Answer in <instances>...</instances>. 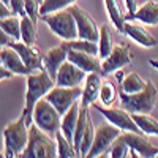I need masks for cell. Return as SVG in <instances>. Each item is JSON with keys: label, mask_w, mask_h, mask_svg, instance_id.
Listing matches in <instances>:
<instances>
[{"label": "cell", "mask_w": 158, "mask_h": 158, "mask_svg": "<svg viewBox=\"0 0 158 158\" xmlns=\"http://www.w3.org/2000/svg\"><path fill=\"white\" fill-rule=\"evenodd\" d=\"M56 85V81L49 76L46 70L35 71L27 76V94H25V106L22 115L25 117V122L30 127L33 122V109L38 100L46 97V94Z\"/></svg>", "instance_id": "1"}, {"label": "cell", "mask_w": 158, "mask_h": 158, "mask_svg": "<svg viewBox=\"0 0 158 158\" xmlns=\"http://www.w3.org/2000/svg\"><path fill=\"white\" fill-rule=\"evenodd\" d=\"M22 158H54L57 156V144L56 138L51 136L35 123L29 127V142L22 153Z\"/></svg>", "instance_id": "2"}, {"label": "cell", "mask_w": 158, "mask_h": 158, "mask_svg": "<svg viewBox=\"0 0 158 158\" xmlns=\"http://www.w3.org/2000/svg\"><path fill=\"white\" fill-rule=\"evenodd\" d=\"M120 97L122 108L127 111L133 112H144V114H150L155 108L156 97H158V90L152 81L146 82V87L142 90L136 92V94H125V92H118Z\"/></svg>", "instance_id": "3"}, {"label": "cell", "mask_w": 158, "mask_h": 158, "mask_svg": "<svg viewBox=\"0 0 158 158\" xmlns=\"http://www.w3.org/2000/svg\"><path fill=\"white\" fill-rule=\"evenodd\" d=\"M29 142V125L25 117L21 115L18 120L11 122L3 130V144L5 156H19Z\"/></svg>", "instance_id": "4"}, {"label": "cell", "mask_w": 158, "mask_h": 158, "mask_svg": "<svg viewBox=\"0 0 158 158\" xmlns=\"http://www.w3.org/2000/svg\"><path fill=\"white\" fill-rule=\"evenodd\" d=\"M40 19L44 21L48 24V27L51 29V32L57 35L60 40H63V41L77 38V25L68 8L52 11V13H48V15H41Z\"/></svg>", "instance_id": "5"}, {"label": "cell", "mask_w": 158, "mask_h": 158, "mask_svg": "<svg viewBox=\"0 0 158 158\" xmlns=\"http://www.w3.org/2000/svg\"><path fill=\"white\" fill-rule=\"evenodd\" d=\"M60 114L59 111L52 106V104L43 97L41 100H38L33 109V122L38 128H41L44 133L54 136L57 131L60 130Z\"/></svg>", "instance_id": "6"}, {"label": "cell", "mask_w": 158, "mask_h": 158, "mask_svg": "<svg viewBox=\"0 0 158 158\" xmlns=\"http://www.w3.org/2000/svg\"><path fill=\"white\" fill-rule=\"evenodd\" d=\"M123 131L112 125L111 122H106V123H101L98 125V128H95V138H94V142H92V147L87 153L89 158H94V156H103L106 155L112 146V142L120 136Z\"/></svg>", "instance_id": "7"}, {"label": "cell", "mask_w": 158, "mask_h": 158, "mask_svg": "<svg viewBox=\"0 0 158 158\" xmlns=\"http://www.w3.org/2000/svg\"><path fill=\"white\" fill-rule=\"evenodd\" d=\"M81 95H82V89L79 85H76V87L54 85L46 94L44 98L59 111L60 115H63L77 100H81Z\"/></svg>", "instance_id": "8"}, {"label": "cell", "mask_w": 158, "mask_h": 158, "mask_svg": "<svg viewBox=\"0 0 158 158\" xmlns=\"http://www.w3.org/2000/svg\"><path fill=\"white\" fill-rule=\"evenodd\" d=\"M92 108H95L108 122L118 127L122 131H133V133H142L136 122L133 120V115L125 108H114V106H100L98 103H94Z\"/></svg>", "instance_id": "9"}, {"label": "cell", "mask_w": 158, "mask_h": 158, "mask_svg": "<svg viewBox=\"0 0 158 158\" xmlns=\"http://www.w3.org/2000/svg\"><path fill=\"white\" fill-rule=\"evenodd\" d=\"M68 10L71 11V15H73L74 21H76V25H77V38L90 40V41H98L100 29H98V25L95 24L94 18H92L84 8H81L76 3L70 5Z\"/></svg>", "instance_id": "10"}, {"label": "cell", "mask_w": 158, "mask_h": 158, "mask_svg": "<svg viewBox=\"0 0 158 158\" xmlns=\"http://www.w3.org/2000/svg\"><path fill=\"white\" fill-rule=\"evenodd\" d=\"M131 63V52L128 44H114L111 54L101 60V74L106 76L115 73L117 70L125 68Z\"/></svg>", "instance_id": "11"}, {"label": "cell", "mask_w": 158, "mask_h": 158, "mask_svg": "<svg viewBox=\"0 0 158 158\" xmlns=\"http://www.w3.org/2000/svg\"><path fill=\"white\" fill-rule=\"evenodd\" d=\"M11 48L18 51V54L24 60V63L33 71H41L43 68V54L35 44H25L22 40H13L10 43Z\"/></svg>", "instance_id": "12"}, {"label": "cell", "mask_w": 158, "mask_h": 158, "mask_svg": "<svg viewBox=\"0 0 158 158\" xmlns=\"http://www.w3.org/2000/svg\"><path fill=\"white\" fill-rule=\"evenodd\" d=\"M120 138L130 146V149H133L138 156L144 158H153L158 155V147H155L153 144L146 138L144 133H133V131H123Z\"/></svg>", "instance_id": "13"}, {"label": "cell", "mask_w": 158, "mask_h": 158, "mask_svg": "<svg viewBox=\"0 0 158 158\" xmlns=\"http://www.w3.org/2000/svg\"><path fill=\"white\" fill-rule=\"evenodd\" d=\"M87 73L84 70H81L79 67L70 60H65L62 63V67L57 71L56 76V85H62V87H76L81 85L82 81H85Z\"/></svg>", "instance_id": "14"}, {"label": "cell", "mask_w": 158, "mask_h": 158, "mask_svg": "<svg viewBox=\"0 0 158 158\" xmlns=\"http://www.w3.org/2000/svg\"><path fill=\"white\" fill-rule=\"evenodd\" d=\"M0 57H2V63L6 70H10L13 74H22V76H29L30 73H35L33 70H30L27 65L24 63V60L21 59V56L18 54V51L15 48L3 46L0 48Z\"/></svg>", "instance_id": "15"}, {"label": "cell", "mask_w": 158, "mask_h": 158, "mask_svg": "<svg viewBox=\"0 0 158 158\" xmlns=\"http://www.w3.org/2000/svg\"><path fill=\"white\" fill-rule=\"evenodd\" d=\"M68 57V49L63 43H60L59 46L51 48L48 52L43 54V68L49 73V76L56 81V76L59 68L62 67V63L67 60Z\"/></svg>", "instance_id": "16"}, {"label": "cell", "mask_w": 158, "mask_h": 158, "mask_svg": "<svg viewBox=\"0 0 158 158\" xmlns=\"http://www.w3.org/2000/svg\"><path fill=\"white\" fill-rule=\"evenodd\" d=\"M67 60L73 62L76 67L84 70L85 73H101V60L98 59L97 54H89L82 51H74L68 49V57Z\"/></svg>", "instance_id": "17"}, {"label": "cell", "mask_w": 158, "mask_h": 158, "mask_svg": "<svg viewBox=\"0 0 158 158\" xmlns=\"http://www.w3.org/2000/svg\"><path fill=\"white\" fill-rule=\"evenodd\" d=\"M103 84V74L101 73H87L85 76V84L82 87V95H81V104L84 106H92L97 103L100 97V89Z\"/></svg>", "instance_id": "18"}, {"label": "cell", "mask_w": 158, "mask_h": 158, "mask_svg": "<svg viewBox=\"0 0 158 158\" xmlns=\"http://www.w3.org/2000/svg\"><path fill=\"white\" fill-rule=\"evenodd\" d=\"M123 33L127 36H130L133 41H136L138 44L144 46V48H155L156 46V40L152 33H149L142 25L136 24V22H131V21H125L123 25Z\"/></svg>", "instance_id": "19"}, {"label": "cell", "mask_w": 158, "mask_h": 158, "mask_svg": "<svg viewBox=\"0 0 158 158\" xmlns=\"http://www.w3.org/2000/svg\"><path fill=\"white\" fill-rule=\"evenodd\" d=\"M125 21H141L147 25L158 24V2L156 0H147L146 3L138 6V10L131 16H125Z\"/></svg>", "instance_id": "20"}, {"label": "cell", "mask_w": 158, "mask_h": 158, "mask_svg": "<svg viewBox=\"0 0 158 158\" xmlns=\"http://www.w3.org/2000/svg\"><path fill=\"white\" fill-rule=\"evenodd\" d=\"M79 111H81V101L77 100L73 106L62 115L60 131L70 142H73V139H74V130H76V123H77V118H79Z\"/></svg>", "instance_id": "21"}, {"label": "cell", "mask_w": 158, "mask_h": 158, "mask_svg": "<svg viewBox=\"0 0 158 158\" xmlns=\"http://www.w3.org/2000/svg\"><path fill=\"white\" fill-rule=\"evenodd\" d=\"M104 8L112 22V25L117 29L118 33H123V25H125V16L120 3L117 0H104Z\"/></svg>", "instance_id": "22"}, {"label": "cell", "mask_w": 158, "mask_h": 158, "mask_svg": "<svg viewBox=\"0 0 158 158\" xmlns=\"http://www.w3.org/2000/svg\"><path fill=\"white\" fill-rule=\"evenodd\" d=\"M133 120L139 127L146 136H158V120L153 118L150 114H144V112H133Z\"/></svg>", "instance_id": "23"}, {"label": "cell", "mask_w": 158, "mask_h": 158, "mask_svg": "<svg viewBox=\"0 0 158 158\" xmlns=\"http://www.w3.org/2000/svg\"><path fill=\"white\" fill-rule=\"evenodd\" d=\"M112 48H114V41H112L111 27L109 24H103L100 27V38H98V57L101 60L106 59L111 54Z\"/></svg>", "instance_id": "24"}, {"label": "cell", "mask_w": 158, "mask_h": 158, "mask_svg": "<svg viewBox=\"0 0 158 158\" xmlns=\"http://www.w3.org/2000/svg\"><path fill=\"white\" fill-rule=\"evenodd\" d=\"M146 82L147 81H144L136 71H130L120 81V92H125V94H136V92H139L146 87Z\"/></svg>", "instance_id": "25"}, {"label": "cell", "mask_w": 158, "mask_h": 158, "mask_svg": "<svg viewBox=\"0 0 158 158\" xmlns=\"http://www.w3.org/2000/svg\"><path fill=\"white\" fill-rule=\"evenodd\" d=\"M117 95H118V90H117L115 82L111 81V79L103 81L101 89H100V97H98L103 106H112L117 100Z\"/></svg>", "instance_id": "26"}, {"label": "cell", "mask_w": 158, "mask_h": 158, "mask_svg": "<svg viewBox=\"0 0 158 158\" xmlns=\"http://www.w3.org/2000/svg\"><path fill=\"white\" fill-rule=\"evenodd\" d=\"M21 40L25 44H35L36 41V22L27 15L21 18Z\"/></svg>", "instance_id": "27"}, {"label": "cell", "mask_w": 158, "mask_h": 158, "mask_svg": "<svg viewBox=\"0 0 158 158\" xmlns=\"http://www.w3.org/2000/svg\"><path fill=\"white\" fill-rule=\"evenodd\" d=\"M54 138H56V144H57V156H60V158L79 156L76 149H74V146H73V142H70L67 138H65L60 130L54 135Z\"/></svg>", "instance_id": "28"}, {"label": "cell", "mask_w": 158, "mask_h": 158, "mask_svg": "<svg viewBox=\"0 0 158 158\" xmlns=\"http://www.w3.org/2000/svg\"><path fill=\"white\" fill-rule=\"evenodd\" d=\"M94 138H95V127H94V122H92V115H89L84 135L81 139V146H79V156H87L92 147V142H94Z\"/></svg>", "instance_id": "29"}, {"label": "cell", "mask_w": 158, "mask_h": 158, "mask_svg": "<svg viewBox=\"0 0 158 158\" xmlns=\"http://www.w3.org/2000/svg\"><path fill=\"white\" fill-rule=\"evenodd\" d=\"M0 27L13 40H21V18H16V15L0 19Z\"/></svg>", "instance_id": "30"}, {"label": "cell", "mask_w": 158, "mask_h": 158, "mask_svg": "<svg viewBox=\"0 0 158 158\" xmlns=\"http://www.w3.org/2000/svg\"><path fill=\"white\" fill-rule=\"evenodd\" d=\"M76 0H44L41 3V8H40V13H41V15H48V13H52V11L68 8Z\"/></svg>", "instance_id": "31"}, {"label": "cell", "mask_w": 158, "mask_h": 158, "mask_svg": "<svg viewBox=\"0 0 158 158\" xmlns=\"http://www.w3.org/2000/svg\"><path fill=\"white\" fill-rule=\"evenodd\" d=\"M130 146L128 144L118 136L114 142H112V146H111V149H109V152H108V155L109 156H114V158H123V156H130Z\"/></svg>", "instance_id": "32"}, {"label": "cell", "mask_w": 158, "mask_h": 158, "mask_svg": "<svg viewBox=\"0 0 158 158\" xmlns=\"http://www.w3.org/2000/svg\"><path fill=\"white\" fill-rule=\"evenodd\" d=\"M41 0H24V6H25V13L27 16L33 21V22H38L41 13H40V8H41Z\"/></svg>", "instance_id": "33"}, {"label": "cell", "mask_w": 158, "mask_h": 158, "mask_svg": "<svg viewBox=\"0 0 158 158\" xmlns=\"http://www.w3.org/2000/svg\"><path fill=\"white\" fill-rule=\"evenodd\" d=\"M10 8L13 10L16 16H25V6H24V0H10Z\"/></svg>", "instance_id": "34"}, {"label": "cell", "mask_w": 158, "mask_h": 158, "mask_svg": "<svg viewBox=\"0 0 158 158\" xmlns=\"http://www.w3.org/2000/svg\"><path fill=\"white\" fill-rule=\"evenodd\" d=\"M13 15H15V13H13V10L10 8V5H6L3 0H0V19L13 16Z\"/></svg>", "instance_id": "35"}, {"label": "cell", "mask_w": 158, "mask_h": 158, "mask_svg": "<svg viewBox=\"0 0 158 158\" xmlns=\"http://www.w3.org/2000/svg\"><path fill=\"white\" fill-rule=\"evenodd\" d=\"M138 0H125V8H127V16H131L138 10Z\"/></svg>", "instance_id": "36"}, {"label": "cell", "mask_w": 158, "mask_h": 158, "mask_svg": "<svg viewBox=\"0 0 158 158\" xmlns=\"http://www.w3.org/2000/svg\"><path fill=\"white\" fill-rule=\"evenodd\" d=\"M13 41V38L2 29V27H0V48H3V46H8L10 43Z\"/></svg>", "instance_id": "37"}, {"label": "cell", "mask_w": 158, "mask_h": 158, "mask_svg": "<svg viewBox=\"0 0 158 158\" xmlns=\"http://www.w3.org/2000/svg\"><path fill=\"white\" fill-rule=\"evenodd\" d=\"M13 76V73L10 70H6L5 67H0V81H3V79H10Z\"/></svg>", "instance_id": "38"}, {"label": "cell", "mask_w": 158, "mask_h": 158, "mask_svg": "<svg viewBox=\"0 0 158 158\" xmlns=\"http://www.w3.org/2000/svg\"><path fill=\"white\" fill-rule=\"evenodd\" d=\"M149 63H150L152 67H153V68L158 71V59H150V60H149Z\"/></svg>", "instance_id": "39"}, {"label": "cell", "mask_w": 158, "mask_h": 158, "mask_svg": "<svg viewBox=\"0 0 158 158\" xmlns=\"http://www.w3.org/2000/svg\"><path fill=\"white\" fill-rule=\"evenodd\" d=\"M3 2H5L6 5H10V0H3Z\"/></svg>", "instance_id": "40"}, {"label": "cell", "mask_w": 158, "mask_h": 158, "mask_svg": "<svg viewBox=\"0 0 158 158\" xmlns=\"http://www.w3.org/2000/svg\"><path fill=\"white\" fill-rule=\"evenodd\" d=\"M0 67H3V63H2V57H0Z\"/></svg>", "instance_id": "41"}, {"label": "cell", "mask_w": 158, "mask_h": 158, "mask_svg": "<svg viewBox=\"0 0 158 158\" xmlns=\"http://www.w3.org/2000/svg\"><path fill=\"white\" fill-rule=\"evenodd\" d=\"M2 156H5V153H2V152H0V158H2Z\"/></svg>", "instance_id": "42"}, {"label": "cell", "mask_w": 158, "mask_h": 158, "mask_svg": "<svg viewBox=\"0 0 158 158\" xmlns=\"http://www.w3.org/2000/svg\"><path fill=\"white\" fill-rule=\"evenodd\" d=\"M156 156H158V155H156Z\"/></svg>", "instance_id": "43"}]
</instances>
